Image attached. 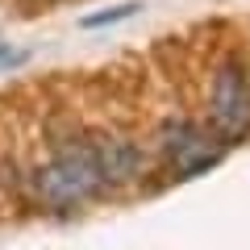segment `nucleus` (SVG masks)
Here are the masks:
<instances>
[{
  "mask_svg": "<svg viewBox=\"0 0 250 250\" xmlns=\"http://www.w3.org/2000/svg\"><path fill=\"white\" fill-rule=\"evenodd\" d=\"M96 159H100L104 188H125L146 171L142 146L134 138H125V134H96Z\"/></svg>",
  "mask_w": 250,
  "mask_h": 250,
  "instance_id": "20e7f679",
  "label": "nucleus"
},
{
  "mask_svg": "<svg viewBox=\"0 0 250 250\" xmlns=\"http://www.w3.org/2000/svg\"><path fill=\"white\" fill-rule=\"evenodd\" d=\"M208 129L225 146L250 134V71L238 59L221 62L208 83Z\"/></svg>",
  "mask_w": 250,
  "mask_h": 250,
  "instance_id": "7ed1b4c3",
  "label": "nucleus"
},
{
  "mask_svg": "<svg viewBox=\"0 0 250 250\" xmlns=\"http://www.w3.org/2000/svg\"><path fill=\"white\" fill-rule=\"evenodd\" d=\"M29 62V50L25 46H13L0 38V71H17V67H25Z\"/></svg>",
  "mask_w": 250,
  "mask_h": 250,
  "instance_id": "423d86ee",
  "label": "nucleus"
},
{
  "mask_svg": "<svg viewBox=\"0 0 250 250\" xmlns=\"http://www.w3.org/2000/svg\"><path fill=\"white\" fill-rule=\"evenodd\" d=\"M138 9H142L138 0H125V4H113V9H96V13H88V17L80 21V29H108V25H117V21L134 17Z\"/></svg>",
  "mask_w": 250,
  "mask_h": 250,
  "instance_id": "39448f33",
  "label": "nucleus"
},
{
  "mask_svg": "<svg viewBox=\"0 0 250 250\" xmlns=\"http://www.w3.org/2000/svg\"><path fill=\"white\" fill-rule=\"evenodd\" d=\"M159 154L175 179H192V175H205L208 167L221 163L225 142L208 125L192 121V117H171L159 129Z\"/></svg>",
  "mask_w": 250,
  "mask_h": 250,
  "instance_id": "f03ea898",
  "label": "nucleus"
},
{
  "mask_svg": "<svg viewBox=\"0 0 250 250\" xmlns=\"http://www.w3.org/2000/svg\"><path fill=\"white\" fill-rule=\"evenodd\" d=\"M100 192H104V175H100V159H96V134L59 138L54 154L38 163L29 175V196L46 213H71Z\"/></svg>",
  "mask_w": 250,
  "mask_h": 250,
  "instance_id": "f257e3e1",
  "label": "nucleus"
}]
</instances>
